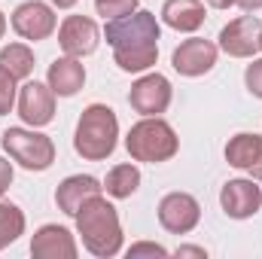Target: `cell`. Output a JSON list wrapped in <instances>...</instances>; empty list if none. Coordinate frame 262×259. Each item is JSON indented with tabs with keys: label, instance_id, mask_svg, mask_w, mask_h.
Returning a JSON list of instances; mask_svg holds the SVG:
<instances>
[{
	"label": "cell",
	"instance_id": "1",
	"mask_svg": "<svg viewBox=\"0 0 262 259\" xmlns=\"http://www.w3.org/2000/svg\"><path fill=\"white\" fill-rule=\"evenodd\" d=\"M104 37L113 46L116 64L128 73L146 70L159 58V21L152 12H131L122 18H110Z\"/></svg>",
	"mask_w": 262,
	"mask_h": 259
},
{
	"label": "cell",
	"instance_id": "2",
	"mask_svg": "<svg viewBox=\"0 0 262 259\" xmlns=\"http://www.w3.org/2000/svg\"><path fill=\"white\" fill-rule=\"evenodd\" d=\"M76 229L82 235V244L95 253V256H116L119 247H122V226H119V213L116 207L101 198V195H92L79 213H76Z\"/></svg>",
	"mask_w": 262,
	"mask_h": 259
},
{
	"label": "cell",
	"instance_id": "3",
	"mask_svg": "<svg viewBox=\"0 0 262 259\" xmlns=\"http://www.w3.org/2000/svg\"><path fill=\"white\" fill-rule=\"evenodd\" d=\"M116 137H119V122L116 113L104 104H92L82 110L79 122H76V137L73 146L82 159L89 162H101L116 149Z\"/></svg>",
	"mask_w": 262,
	"mask_h": 259
},
{
	"label": "cell",
	"instance_id": "4",
	"mask_svg": "<svg viewBox=\"0 0 262 259\" xmlns=\"http://www.w3.org/2000/svg\"><path fill=\"white\" fill-rule=\"evenodd\" d=\"M125 146H128V156L131 159H137V162H168L174 153H177V134L174 128L168 125V122H162V119H143V122H137L134 128L128 131V137H125Z\"/></svg>",
	"mask_w": 262,
	"mask_h": 259
},
{
	"label": "cell",
	"instance_id": "5",
	"mask_svg": "<svg viewBox=\"0 0 262 259\" xmlns=\"http://www.w3.org/2000/svg\"><path fill=\"white\" fill-rule=\"evenodd\" d=\"M3 149L28 171H46L55 162V143L37 131L6 128L3 131Z\"/></svg>",
	"mask_w": 262,
	"mask_h": 259
},
{
	"label": "cell",
	"instance_id": "6",
	"mask_svg": "<svg viewBox=\"0 0 262 259\" xmlns=\"http://www.w3.org/2000/svg\"><path fill=\"white\" fill-rule=\"evenodd\" d=\"M198 217H201V207L192 195L186 192H171L162 198L159 204V223L174 232V235H186L198 226Z\"/></svg>",
	"mask_w": 262,
	"mask_h": 259
},
{
	"label": "cell",
	"instance_id": "7",
	"mask_svg": "<svg viewBox=\"0 0 262 259\" xmlns=\"http://www.w3.org/2000/svg\"><path fill=\"white\" fill-rule=\"evenodd\" d=\"M128 104L143 113V116H156V113H165L168 104H171V82L162 76V73H149L143 79H137L131 85Z\"/></svg>",
	"mask_w": 262,
	"mask_h": 259
},
{
	"label": "cell",
	"instance_id": "8",
	"mask_svg": "<svg viewBox=\"0 0 262 259\" xmlns=\"http://www.w3.org/2000/svg\"><path fill=\"white\" fill-rule=\"evenodd\" d=\"M259 18L256 15H241L235 21H229L220 34V46L223 52H229L232 58H250L259 49Z\"/></svg>",
	"mask_w": 262,
	"mask_h": 259
},
{
	"label": "cell",
	"instance_id": "9",
	"mask_svg": "<svg viewBox=\"0 0 262 259\" xmlns=\"http://www.w3.org/2000/svg\"><path fill=\"white\" fill-rule=\"evenodd\" d=\"M18 116H21L28 125H34V128L52 122V116H55V92H52L49 85H43V82H28V85H21V95H18Z\"/></svg>",
	"mask_w": 262,
	"mask_h": 259
},
{
	"label": "cell",
	"instance_id": "10",
	"mask_svg": "<svg viewBox=\"0 0 262 259\" xmlns=\"http://www.w3.org/2000/svg\"><path fill=\"white\" fill-rule=\"evenodd\" d=\"M12 28L18 37L25 40H46L52 31H55V12L40 3V0H31V3H21L15 12H12Z\"/></svg>",
	"mask_w": 262,
	"mask_h": 259
},
{
	"label": "cell",
	"instance_id": "11",
	"mask_svg": "<svg viewBox=\"0 0 262 259\" xmlns=\"http://www.w3.org/2000/svg\"><path fill=\"white\" fill-rule=\"evenodd\" d=\"M98 37H101L98 34V25L92 18H85V15H70V18H64V25L58 31L61 49H64L67 55H73V58H82V55L95 52Z\"/></svg>",
	"mask_w": 262,
	"mask_h": 259
},
{
	"label": "cell",
	"instance_id": "12",
	"mask_svg": "<svg viewBox=\"0 0 262 259\" xmlns=\"http://www.w3.org/2000/svg\"><path fill=\"white\" fill-rule=\"evenodd\" d=\"M220 204L232 220H247L259 210L262 192L259 186H253V180H229L220 192Z\"/></svg>",
	"mask_w": 262,
	"mask_h": 259
},
{
	"label": "cell",
	"instance_id": "13",
	"mask_svg": "<svg viewBox=\"0 0 262 259\" xmlns=\"http://www.w3.org/2000/svg\"><path fill=\"white\" fill-rule=\"evenodd\" d=\"M216 64V46L210 40H186L174 49V70L183 76H201Z\"/></svg>",
	"mask_w": 262,
	"mask_h": 259
},
{
	"label": "cell",
	"instance_id": "14",
	"mask_svg": "<svg viewBox=\"0 0 262 259\" xmlns=\"http://www.w3.org/2000/svg\"><path fill=\"white\" fill-rule=\"evenodd\" d=\"M34 259H76V241L64 226H43L31 241Z\"/></svg>",
	"mask_w": 262,
	"mask_h": 259
},
{
	"label": "cell",
	"instance_id": "15",
	"mask_svg": "<svg viewBox=\"0 0 262 259\" xmlns=\"http://www.w3.org/2000/svg\"><path fill=\"white\" fill-rule=\"evenodd\" d=\"M226 162L247 171L253 180H262V137L256 134H235L226 146Z\"/></svg>",
	"mask_w": 262,
	"mask_h": 259
},
{
	"label": "cell",
	"instance_id": "16",
	"mask_svg": "<svg viewBox=\"0 0 262 259\" xmlns=\"http://www.w3.org/2000/svg\"><path fill=\"white\" fill-rule=\"evenodd\" d=\"M101 183L95 180V177H89V174H76V177H67L64 183L58 186V192H55V201H58V207L70 213V217H76L79 213V207L92 198V195H101Z\"/></svg>",
	"mask_w": 262,
	"mask_h": 259
},
{
	"label": "cell",
	"instance_id": "17",
	"mask_svg": "<svg viewBox=\"0 0 262 259\" xmlns=\"http://www.w3.org/2000/svg\"><path fill=\"white\" fill-rule=\"evenodd\" d=\"M82 82H85V67L79 64L73 55L58 58L55 64H49V89L55 95L70 98V95H76L82 89Z\"/></svg>",
	"mask_w": 262,
	"mask_h": 259
},
{
	"label": "cell",
	"instance_id": "18",
	"mask_svg": "<svg viewBox=\"0 0 262 259\" xmlns=\"http://www.w3.org/2000/svg\"><path fill=\"white\" fill-rule=\"evenodd\" d=\"M162 18L174 31H198L204 21V3L201 0H165Z\"/></svg>",
	"mask_w": 262,
	"mask_h": 259
},
{
	"label": "cell",
	"instance_id": "19",
	"mask_svg": "<svg viewBox=\"0 0 262 259\" xmlns=\"http://www.w3.org/2000/svg\"><path fill=\"white\" fill-rule=\"evenodd\" d=\"M137 186H140V171L134 165H116L107 174V183H104V189L113 198H128V195H134Z\"/></svg>",
	"mask_w": 262,
	"mask_h": 259
},
{
	"label": "cell",
	"instance_id": "20",
	"mask_svg": "<svg viewBox=\"0 0 262 259\" xmlns=\"http://www.w3.org/2000/svg\"><path fill=\"white\" fill-rule=\"evenodd\" d=\"M0 67H6L15 79H25V76H31V70H34V55H31L28 46L12 43V46H6V49L0 52Z\"/></svg>",
	"mask_w": 262,
	"mask_h": 259
},
{
	"label": "cell",
	"instance_id": "21",
	"mask_svg": "<svg viewBox=\"0 0 262 259\" xmlns=\"http://www.w3.org/2000/svg\"><path fill=\"white\" fill-rule=\"evenodd\" d=\"M21 232H25V213L15 204H3L0 201V250L6 244H12Z\"/></svg>",
	"mask_w": 262,
	"mask_h": 259
},
{
	"label": "cell",
	"instance_id": "22",
	"mask_svg": "<svg viewBox=\"0 0 262 259\" xmlns=\"http://www.w3.org/2000/svg\"><path fill=\"white\" fill-rule=\"evenodd\" d=\"M137 3L140 0H95V9L104 18H122V15H131L137 9Z\"/></svg>",
	"mask_w": 262,
	"mask_h": 259
},
{
	"label": "cell",
	"instance_id": "23",
	"mask_svg": "<svg viewBox=\"0 0 262 259\" xmlns=\"http://www.w3.org/2000/svg\"><path fill=\"white\" fill-rule=\"evenodd\" d=\"M12 104H15V76L6 67H0V116L9 113Z\"/></svg>",
	"mask_w": 262,
	"mask_h": 259
},
{
	"label": "cell",
	"instance_id": "24",
	"mask_svg": "<svg viewBox=\"0 0 262 259\" xmlns=\"http://www.w3.org/2000/svg\"><path fill=\"white\" fill-rule=\"evenodd\" d=\"M247 89H250V95H256L262 98V61H253V64L247 67Z\"/></svg>",
	"mask_w": 262,
	"mask_h": 259
},
{
	"label": "cell",
	"instance_id": "25",
	"mask_svg": "<svg viewBox=\"0 0 262 259\" xmlns=\"http://www.w3.org/2000/svg\"><path fill=\"white\" fill-rule=\"evenodd\" d=\"M137 256H168V250L165 247H159V244H134L128 250V259H137Z\"/></svg>",
	"mask_w": 262,
	"mask_h": 259
},
{
	"label": "cell",
	"instance_id": "26",
	"mask_svg": "<svg viewBox=\"0 0 262 259\" xmlns=\"http://www.w3.org/2000/svg\"><path fill=\"white\" fill-rule=\"evenodd\" d=\"M9 183H12V165L6 159H0V195L9 189Z\"/></svg>",
	"mask_w": 262,
	"mask_h": 259
},
{
	"label": "cell",
	"instance_id": "27",
	"mask_svg": "<svg viewBox=\"0 0 262 259\" xmlns=\"http://www.w3.org/2000/svg\"><path fill=\"white\" fill-rule=\"evenodd\" d=\"M177 256H198V259H204L207 253H204L201 247H177Z\"/></svg>",
	"mask_w": 262,
	"mask_h": 259
},
{
	"label": "cell",
	"instance_id": "28",
	"mask_svg": "<svg viewBox=\"0 0 262 259\" xmlns=\"http://www.w3.org/2000/svg\"><path fill=\"white\" fill-rule=\"evenodd\" d=\"M235 3H238L244 12H256V9L262 6V0H235Z\"/></svg>",
	"mask_w": 262,
	"mask_h": 259
},
{
	"label": "cell",
	"instance_id": "29",
	"mask_svg": "<svg viewBox=\"0 0 262 259\" xmlns=\"http://www.w3.org/2000/svg\"><path fill=\"white\" fill-rule=\"evenodd\" d=\"M207 3H210V6H216V9H229L235 0H207Z\"/></svg>",
	"mask_w": 262,
	"mask_h": 259
},
{
	"label": "cell",
	"instance_id": "30",
	"mask_svg": "<svg viewBox=\"0 0 262 259\" xmlns=\"http://www.w3.org/2000/svg\"><path fill=\"white\" fill-rule=\"evenodd\" d=\"M52 3H55V6H61V9H67V6H73L76 0H52Z\"/></svg>",
	"mask_w": 262,
	"mask_h": 259
},
{
	"label": "cell",
	"instance_id": "31",
	"mask_svg": "<svg viewBox=\"0 0 262 259\" xmlns=\"http://www.w3.org/2000/svg\"><path fill=\"white\" fill-rule=\"evenodd\" d=\"M3 31H6V18H3V12H0V37H3Z\"/></svg>",
	"mask_w": 262,
	"mask_h": 259
},
{
	"label": "cell",
	"instance_id": "32",
	"mask_svg": "<svg viewBox=\"0 0 262 259\" xmlns=\"http://www.w3.org/2000/svg\"><path fill=\"white\" fill-rule=\"evenodd\" d=\"M259 49H262V31H259Z\"/></svg>",
	"mask_w": 262,
	"mask_h": 259
}]
</instances>
